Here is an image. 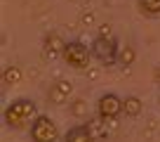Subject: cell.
Here are the masks:
<instances>
[{"instance_id": "cell-1", "label": "cell", "mask_w": 160, "mask_h": 142, "mask_svg": "<svg viewBox=\"0 0 160 142\" xmlns=\"http://www.w3.org/2000/svg\"><path fill=\"white\" fill-rule=\"evenodd\" d=\"M38 104L28 97H19V100H12L10 104L5 106V126L12 128V130H26V128L33 126V121L38 118Z\"/></svg>"}, {"instance_id": "cell-2", "label": "cell", "mask_w": 160, "mask_h": 142, "mask_svg": "<svg viewBox=\"0 0 160 142\" xmlns=\"http://www.w3.org/2000/svg\"><path fill=\"white\" fill-rule=\"evenodd\" d=\"M64 62L71 66V69H78V71H85L90 69L92 64V50L87 45H82L80 41H68L66 43V50H64Z\"/></svg>"}, {"instance_id": "cell-3", "label": "cell", "mask_w": 160, "mask_h": 142, "mask_svg": "<svg viewBox=\"0 0 160 142\" xmlns=\"http://www.w3.org/2000/svg\"><path fill=\"white\" fill-rule=\"evenodd\" d=\"M28 135L33 142H59V126L47 114H40L28 128Z\"/></svg>"}, {"instance_id": "cell-4", "label": "cell", "mask_w": 160, "mask_h": 142, "mask_svg": "<svg viewBox=\"0 0 160 142\" xmlns=\"http://www.w3.org/2000/svg\"><path fill=\"white\" fill-rule=\"evenodd\" d=\"M90 50H92V55H94L104 66H113V64H118L120 47H118V41H115V38H101V36H97Z\"/></svg>"}, {"instance_id": "cell-5", "label": "cell", "mask_w": 160, "mask_h": 142, "mask_svg": "<svg viewBox=\"0 0 160 142\" xmlns=\"http://www.w3.org/2000/svg\"><path fill=\"white\" fill-rule=\"evenodd\" d=\"M120 114H125V109H122V100L115 92H104L97 100V116H101L104 121H115Z\"/></svg>"}, {"instance_id": "cell-6", "label": "cell", "mask_w": 160, "mask_h": 142, "mask_svg": "<svg viewBox=\"0 0 160 142\" xmlns=\"http://www.w3.org/2000/svg\"><path fill=\"white\" fill-rule=\"evenodd\" d=\"M71 95H73V83L66 81V78L54 81L50 85V90H47V100H50L54 106H64L66 102L71 100Z\"/></svg>"}, {"instance_id": "cell-7", "label": "cell", "mask_w": 160, "mask_h": 142, "mask_svg": "<svg viewBox=\"0 0 160 142\" xmlns=\"http://www.w3.org/2000/svg\"><path fill=\"white\" fill-rule=\"evenodd\" d=\"M42 50H45L47 57H59V55H64V50H66V41L61 38L59 33H57V31H52V33L45 36Z\"/></svg>"}, {"instance_id": "cell-8", "label": "cell", "mask_w": 160, "mask_h": 142, "mask_svg": "<svg viewBox=\"0 0 160 142\" xmlns=\"http://www.w3.org/2000/svg\"><path fill=\"white\" fill-rule=\"evenodd\" d=\"M64 142H94L87 130V123H78V126L68 128V133L64 135Z\"/></svg>"}, {"instance_id": "cell-9", "label": "cell", "mask_w": 160, "mask_h": 142, "mask_svg": "<svg viewBox=\"0 0 160 142\" xmlns=\"http://www.w3.org/2000/svg\"><path fill=\"white\" fill-rule=\"evenodd\" d=\"M122 109H125V116L137 118L141 112H144V102H141L137 95H127L125 100H122Z\"/></svg>"}, {"instance_id": "cell-10", "label": "cell", "mask_w": 160, "mask_h": 142, "mask_svg": "<svg viewBox=\"0 0 160 142\" xmlns=\"http://www.w3.org/2000/svg\"><path fill=\"white\" fill-rule=\"evenodd\" d=\"M87 130H90L92 140H104L108 133H106V121L101 116H94V118H87Z\"/></svg>"}, {"instance_id": "cell-11", "label": "cell", "mask_w": 160, "mask_h": 142, "mask_svg": "<svg viewBox=\"0 0 160 142\" xmlns=\"http://www.w3.org/2000/svg\"><path fill=\"white\" fill-rule=\"evenodd\" d=\"M19 81H21V69L19 66H5V71H2V85L5 88H14V85H19Z\"/></svg>"}, {"instance_id": "cell-12", "label": "cell", "mask_w": 160, "mask_h": 142, "mask_svg": "<svg viewBox=\"0 0 160 142\" xmlns=\"http://www.w3.org/2000/svg\"><path fill=\"white\" fill-rule=\"evenodd\" d=\"M139 12L146 17H160V0H137Z\"/></svg>"}, {"instance_id": "cell-13", "label": "cell", "mask_w": 160, "mask_h": 142, "mask_svg": "<svg viewBox=\"0 0 160 142\" xmlns=\"http://www.w3.org/2000/svg\"><path fill=\"white\" fill-rule=\"evenodd\" d=\"M68 112H71V116H75V118H87V102L82 100V97H75L68 104Z\"/></svg>"}, {"instance_id": "cell-14", "label": "cell", "mask_w": 160, "mask_h": 142, "mask_svg": "<svg viewBox=\"0 0 160 142\" xmlns=\"http://www.w3.org/2000/svg\"><path fill=\"white\" fill-rule=\"evenodd\" d=\"M134 59H137V52H134V47L132 45H125V47H120V55H118V64L120 66H132L134 64Z\"/></svg>"}, {"instance_id": "cell-15", "label": "cell", "mask_w": 160, "mask_h": 142, "mask_svg": "<svg viewBox=\"0 0 160 142\" xmlns=\"http://www.w3.org/2000/svg\"><path fill=\"white\" fill-rule=\"evenodd\" d=\"M99 36H101V38H113V36H111V26L108 24L99 26Z\"/></svg>"}, {"instance_id": "cell-16", "label": "cell", "mask_w": 160, "mask_h": 142, "mask_svg": "<svg viewBox=\"0 0 160 142\" xmlns=\"http://www.w3.org/2000/svg\"><path fill=\"white\" fill-rule=\"evenodd\" d=\"M153 83H155V85H160V66H155V69H153Z\"/></svg>"}]
</instances>
